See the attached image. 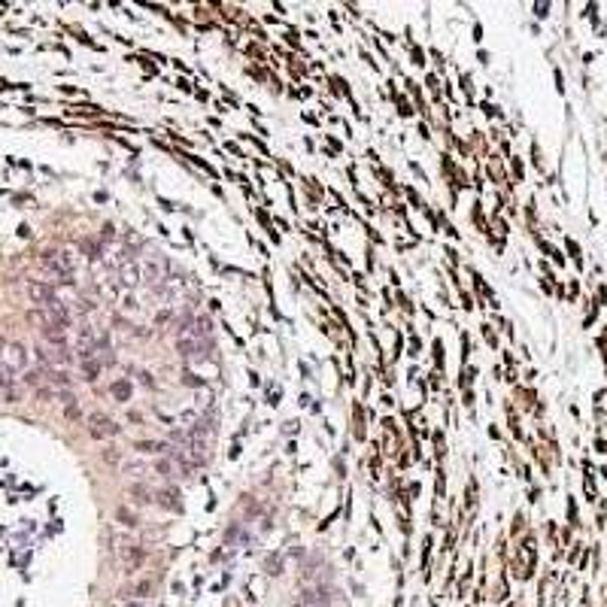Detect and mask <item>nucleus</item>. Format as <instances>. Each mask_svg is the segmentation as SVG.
<instances>
[{
    "label": "nucleus",
    "mask_w": 607,
    "mask_h": 607,
    "mask_svg": "<svg viewBox=\"0 0 607 607\" xmlns=\"http://www.w3.org/2000/svg\"><path fill=\"white\" fill-rule=\"evenodd\" d=\"M25 364H27V352L22 343H3V349H0V368L12 373V371H22Z\"/></svg>",
    "instance_id": "1"
},
{
    "label": "nucleus",
    "mask_w": 607,
    "mask_h": 607,
    "mask_svg": "<svg viewBox=\"0 0 607 607\" xmlns=\"http://www.w3.org/2000/svg\"><path fill=\"white\" fill-rule=\"evenodd\" d=\"M43 271L55 273L58 280H70V273H73V258H70L67 252H49V256H43Z\"/></svg>",
    "instance_id": "2"
},
{
    "label": "nucleus",
    "mask_w": 607,
    "mask_h": 607,
    "mask_svg": "<svg viewBox=\"0 0 607 607\" xmlns=\"http://www.w3.org/2000/svg\"><path fill=\"white\" fill-rule=\"evenodd\" d=\"M27 295H31V301L40 304V307H52V304H58L55 288L46 286V282H31V286H27Z\"/></svg>",
    "instance_id": "3"
},
{
    "label": "nucleus",
    "mask_w": 607,
    "mask_h": 607,
    "mask_svg": "<svg viewBox=\"0 0 607 607\" xmlns=\"http://www.w3.org/2000/svg\"><path fill=\"white\" fill-rule=\"evenodd\" d=\"M88 434L91 437H110V434H116V425H112L103 413H95V416H88Z\"/></svg>",
    "instance_id": "4"
},
{
    "label": "nucleus",
    "mask_w": 607,
    "mask_h": 607,
    "mask_svg": "<svg viewBox=\"0 0 607 607\" xmlns=\"http://www.w3.org/2000/svg\"><path fill=\"white\" fill-rule=\"evenodd\" d=\"M143 559H146V549L143 547H128V549H125V568H128V571H137L140 565H143Z\"/></svg>",
    "instance_id": "5"
},
{
    "label": "nucleus",
    "mask_w": 607,
    "mask_h": 607,
    "mask_svg": "<svg viewBox=\"0 0 607 607\" xmlns=\"http://www.w3.org/2000/svg\"><path fill=\"white\" fill-rule=\"evenodd\" d=\"M152 589H155V583L152 580H140V583H134V586H128V595H140V598H146V595H152Z\"/></svg>",
    "instance_id": "6"
},
{
    "label": "nucleus",
    "mask_w": 607,
    "mask_h": 607,
    "mask_svg": "<svg viewBox=\"0 0 607 607\" xmlns=\"http://www.w3.org/2000/svg\"><path fill=\"white\" fill-rule=\"evenodd\" d=\"M137 449H140V453H161V449H164V443H152V441H140V443H137Z\"/></svg>",
    "instance_id": "7"
},
{
    "label": "nucleus",
    "mask_w": 607,
    "mask_h": 607,
    "mask_svg": "<svg viewBox=\"0 0 607 607\" xmlns=\"http://www.w3.org/2000/svg\"><path fill=\"white\" fill-rule=\"evenodd\" d=\"M10 389H12V377L0 368V395H10Z\"/></svg>",
    "instance_id": "8"
}]
</instances>
